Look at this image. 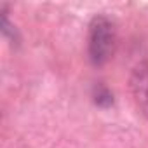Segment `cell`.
<instances>
[{"label":"cell","mask_w":148,"mask_h":148,"mask_svg":"<svg viewBox=\"0 0 148 148\" xmlns=\"http://www.w3.org/2000/svg\"><path fill=\"white\" fill-rule=\"evenodd\" d=\"M117 30L106 16L92 18L89 25V58L96 66L105 64L115 52Z\"/></svg>","instance_id":"cell-1"},{"label":"cell","mask_w":148,"mask_h":148,"mask_svg":"<svg viewBox=\"0 0 148 148\" xmlns=\"http://www.w3.org/2000/svg\"><path fill=\"white\" fill-rule=\"evenodd\" d=\"M131 91L139 112L148 119V64H138L131 73Z\"/></svg>","instance_id":"cell-2"},{"label":"cell","mask_w":148,"mask_h":148,"mask_svg":"<svg viewBox=\"0 0 148 148\" xmlns=\"http://www.w3.org/2000/svg\"><path fill=\"white\" fill-rule=\"evenodd\" d=\"M94 103H96L98 106H103V108L112 106V105H113V94H112L105 86H98V87L94 89Z\"/></svg>","instance_id":"cell-3"}]
</instances>
